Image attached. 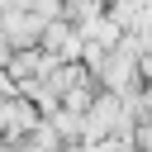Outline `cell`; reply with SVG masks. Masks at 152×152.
Segmentation results:
<instances>
[{
    "mask_svg": "<svg viewBox=\"0 0 152 152\" xmlns=\"http://www.w3.org/2000/svg\"><path fill=\"white\" fill-rule=\"evenodd\" d=\"M43 52H52L62 66H66V62H86V33H81L71 19H57V24H48V33H43Z\"/></svg>",
    "mask_w": 152,
    "mask_h": 152,
    "instance_id": "1",
    "label": "cell"
}]
</instances>
